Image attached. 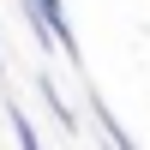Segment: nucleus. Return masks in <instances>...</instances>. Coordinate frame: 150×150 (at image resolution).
I'll return each mask as SVG.
<instances>
[{"instance_id": "f257e3e1", "label": "nucleus", "mask_w": 150, "mask_h": 150, "mask_svg": "<svg viewBox=\"0 0 150 150\" xmlns=\"http://www.w3.org/2000/svg\"><path fill=\"white\" fill-rule=\"evenodd\" d=\"M24 24H30V36L42 48H54V54H66L72 66H84V48L78 36H72V18H66V0H18Z\"/></svg>"}, {"instance_id": "f03ea898", "label": "nucleus", "mask_w": 150, "mask_h": 150, "mask_svg": "<svg viewBox=\"0 0 150 150\" xmlns=\"http://www.w3.org/2000/svg\"><path fill=\"white\" fill-rule=\"evenodd\" d=\"M36 90H42V102H48V114H54L60 126H66V132H78V114H72V102H66V96L54 90V78H48V72L36 78Z\"/></svg>"}, {"instance_id": "20e7f679", "label": "nucleus", "mask_w": 150, "mask_h": 150, "mask_svg": "<svg viewBox=\"0 0 150 150\" xmlns=\"http://www.w3.org/2000/svg\"><path fill=\"white\" fill-rule=\"evenodd\" d=\"M6 120H12V138H18V150H42V138H36V126H30V114H24L18 102L6 108Z\"/></svg>"}, {"instance_id": "7ed1b4c3", "label": "nucleus", "mask_w": 150, "mask_h": 150, "mask_svg": "<svg viewBox=\"0 0 150 150\" xmlns=\"http://www.w3.org/2000/svg\"><path fill=\"white\" fill-rule=\"evenodd\" d=\"M90 114H96V126H102V144H108V150H138V144H132V132L120 126V120L108 114L102 102H90Z\"/></svg>"}, {"instance_id": "39448f33", "label": "nucleus", "mask_w": 150, "mask_h": 150, "mask_svg": "<svg viewBox=\"0 0 150 150\" xmlns=\"http://www.w3.org/2000/svg\"><path fill=\"white\" fill-rule=\"evenodd\" d=\"M0 72H6V54H0Z\"/></svg>"}]
</instances>
